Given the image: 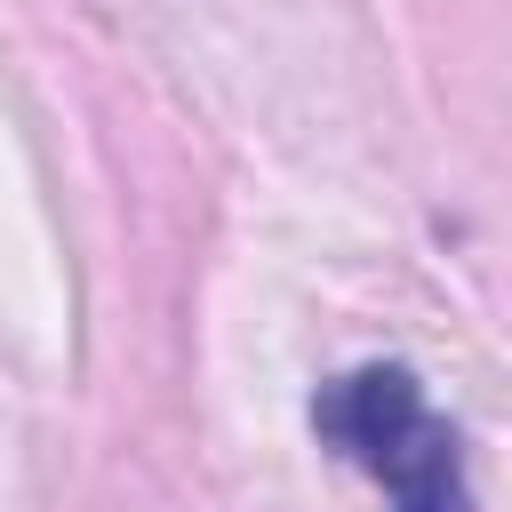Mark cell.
Wrapping results in <instances>:
<instances>
[{
	"mask_svg": "<svg viewBox=\"0 0 512 512\" xmlns=\"http://www.w3.org/2000/svg\"><path fill=\"white\" fill-rule=\"evenodd\" d=\"M312 424H320V440H336L360 472L384 480L392 512H472L456 432L424 408V392H416L408 368L384 360V368L336 376V384L312 400Z\"/></svg>",
	"mask_w": 512,
	"mask_h": 512,
	"instance_id": "cell-1",
	"label": "cell"
}]
</instances>
